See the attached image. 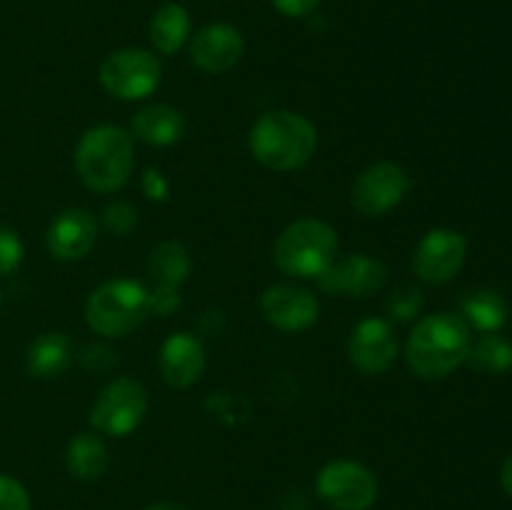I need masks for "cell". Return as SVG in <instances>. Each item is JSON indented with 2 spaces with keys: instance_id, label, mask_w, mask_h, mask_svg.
I'll return each instance as SVG.
<instances>
[{
  "instance_id": "30",
  "label": "cell",
  "mask_w": 512,
  "mask_h": 510,
  "mask_svg": "<svg viewBox=\"0 0 512 510\" xmlns=\"http://www.w3.org/2000/svg\"><path fill=\"white\" fill-rule=\"evenodd\" d=\"M145 193L150 195V198H165V193H168V185H165L163 175L158 173V170H148L145 173Z\"/></svg>"
},
{
  "instance_id": "31",
  "label": "cell",
  "mask_w": 512,
  "mask_h": 510,
  "mask_svg": "<svg viewBox=\"0 0 512 510\" xmlns=\"http://www.w3.org/2000/svg\"><path fill=\"white\" fill-rule=\"evenodd\" d=\"M500 485L505 488V493L512 495V453L505 458L503 468H500Z\"/></svg>"
},
{
  "instance_id": "22",
  "label": "cell",
  "mask_w": 512,
  "mask_h": 510,
  "mask_svg": "<svg viewBox=\"0 0 512 510\" xmlns=\"http://www.w3.org/2000/svg\"><path fill=\"white\" fill-rule=\"evenodd\" d=\"M460 318L480 333H498L508 320V300L498 290H478L463 298Z\"/></svg>"
},
{
  "instance_id": "28",
  "label": "cell",
  "mask_w": 512,
  "mask_h": 510,
  "mask_svg": "<svg viewBox=\"0 0 512 510\" xmlns=\"http://www.w3.org/2000/svg\"><path fill=\"white\" fill-rule=\"evenodd\" d=\"M180 308V298H178V290H170V288H155L150 293V313H158V315H170L173 310Z\"/></svg>"
},
{
  "instance_id": "20",
  "label": "cell",
  "mask_w": 512,
  "mask_h": 510,
  "mask_svg": "<svg viewBox=\"0 0 512 510\" xmlns=\"http://www.w3.org/2000/svg\"><path fill=\"white\" fill-rule=\"evenodd\" d=\"M190 38V13L178 3H165L150 20V43L163 55H175Z\"/></svg>"
},
{
  "instance_id": "8",
  "label": "cell",
  "mask_w": 512,
  "mask_h": 510,
  "mask_svg": "<svg viewBox=\"0 0 512 510\" xmlns=\"http://www.w3.org/2000/svg\"><path fill=\"white\" fill-rule=\"evenodd\" d=\"M100 85L118 100H143L160 85V60L150 50L123 48L100 65Z\"/></svg>"
},
{
  "instance_id": "16",
  "label": "cell",
  "mask_w": 512,
  "mask_h": 510,
  "mask_svg": "<svg viewBox=\"0 0 512 510\" xmlns=\"http://www.w3.org/2000/svg\"><path fill=\"white\" fill-rule=\"evenodd\" d=\"M160 375L170 388L185 390L198 383L205 373V348L193 333H173L160 348Z\"/></svg>"
},
{
  "instance_id": "9",
  "label": "cell",
  "mask_w": 512,
  "mask_h": 510,
  "mask_svg": "<svg viewBox=\"0 0 512 510\" xmlns=\"http://www.w3.org/2000/svg\"><path fill=\"white\" fill-rule=\"evenodd\" d=\"M408 190L410 175L405 173L403 165L383 160V163H375L370 168H365L355 178L350 200H353V208L360 215H365V218H378V215H385L393 208H398L405 195H408Z\"/></svg>"
},
{
  "instance_id": "24",
  "label": "cell",
  "mask_w": 512,
  "mask_h": 510,
  "mask_svg": "<svg viewBox=\"0 0 512 510\" xmlns=\"http://www.w3.org/2000/svg\"><path fill=\"white\" fill-rule=\"evenodd\" d=\"M385 308H388L390 318L393 320H400V323L413 320L415 315L423 310V293H420L418 288H413V285H403V288H398L390 295Z\"/></svg>"
},
{
  "instance_id": "27",
  "label": "cell",
  "mask_w": 512,
  "mask_h": 510,
  "mask_svg": "<svg viewBox=\"0 0 512 510\" xmlns=\"http://www.w3.org/2000/svg\"><path fill=\"white\" fill-rule=\"evenodd\" d=\"M135 223H138V215H135V210L128 203H110L105 208V225L115 235H128Z\"/></svg>"
},
{
  "instance_id": "29",
  "label": "cell",
  "mask_w": 512,
  "mask_h": 510,
  "mask_svg": "<svg viewBox=\"0 0 512 510\" xmlns=\"http://www.w3.org/2000/svg\"><path fill=\"white\" fill-rule=\"evenodd\" d=\"M275 10H280L288 18H305L318 8L320 0H270Z\"/></svg>"
},
{
  "instance_id": "23",
  "label": "cell",
  "mask_w": 512,
  "mask_h": 510,
  "mask_svg": "<svg viewBox=\"0 0 512 510\" xmlns=\"http://www.w3.org/2000/svg\"><path fill=\"white\" fill-rule=\"evenodd\" d=\"M465 363L480 375L508 373L512 368V343L498 333H485L480 340H473Z\"/></svg>"
},
{
  "instance_id": "14",
  "label": "cell",
  "mask_w": 512,
  "mask_h": 510,
  "mask_svg": "<svg viewBox=\"0 0 512 510\" xmlns=\"http://www.w3.org/2000/svg\"><path fill=\"white\" fill-rule=\"evenodd\" d=\"M245 53V38L235 25L210 23L190 40V60L203 73L220 75L238 65Z\"/></svg>"
},
{
  "instance_id": "19",
  "label": "cell",
  "mask_w": 512,
  "mask_h": 510,
  "mask_svg": "<svg viewBox=\"0 0 512 510\" xmlns=\"http://www.w3.org/2000/svg\"><path fill=\"white\" fill-rule=\"evenodd\" d=\"M65 465L75 480L93 483V480L103 478L108 470V448H105L103 438L95 433L75 435L65 453Z\"/></svg>"
},
{
  "instance_id": "15",
  "label": "cell",
  "mask_w": 512,
  "mask_h": 510,
  "mask_svg": "<svg viewBox=\"0 0 512 510\" xmlns=\"http://www.w3.org/2000/svg\"><path fill=\"white\" fill-rule=\"evenodd\" d=\"M98 240V223L95 215L85 208H68L50 223L45 243L53 258L80 260L95 248Z\"/></svg>"
},
{
  "instance_id": "33",
  "label": "cell",
  "mask_w": 512,
  "mask_h": 510,
  "mask_svg": "<svg viewBox=\"0 0 512 510\" xmlns=\"http://www.w3.org/2000/svg\"><path fill=\"white\" fill-rule=\"evenodd\" d=\"M0 305H3V293H0Z\"/></svg>"
},
{
  "instance_id": "6",
  "label": "cell",
  "mask_w": 512,
  "mask_h": 510,
  "mask_svg": "<svg viewBox=\"0 0 512 510\" xmlns=\"http://www.w3.org/2000/svg\"><path fill=\"white\" fill-rule=\"evenodd\" d=\"M320 500L333 510H370L378 500V478L358 460H330L315 478Z\"/></svg>"
},
{
  "instance_id": "17",
  "label": "cell",
  "mask_w": 512,
  "mask_h": 510,
  "mask_svg": "<svg viewBox=\"0 0 512 510\" xmlns=\"http://www.w3.org/2000/svg\"><path fill=\"white\" fill-rule=\"evenodd\" d=\"M185 133V118L180 110L173 105H145L130 120V135H135L143 143L155 145V148H165L183 138Z\"/></svg>"
},
{
  "instance_id": "21",
  "label": "cell",
  "mask_w": 512,
  "mask_h": 510,
  "mask_svg": "<svg viewBox=\"0 0 512 510\" xmlns=\"http://www.w3.org/2000/svg\"><path fill=\"white\" fill-rule=\"evenodd\" d=\"M150 278L158 283V288L178 290L190 275V255L180 240H163L153 248L148 260Z\"/></svg>"
},
{
  "instance_id": "4",
  "label": "cell",
  "mask_w": 512,
  "mask_h": 510,
  "mask_svg": "<svg viewBox=\"0 0 512 510\" xmlns=\"http://www.w3.org/2000/svg\"><path fill=\"white\" fill-rule=\"evenodd\" d=\"M338 255V233L328 223L300 218L275 238L273 263L293 278H318Z\"/></svg>"
},
{
  "instance_id": "32",
  "label": "cell",
  "mask_w": 512,
  "mask_h": 510,
  "mask_svg": "<svg viewBox=\"0 0 512 510\" xmlns=\"http://www.w3.org/2000/svg\"><path fill=\"white\" fill-rule=\"evenodd\" d=\"M145 510H190L188 505H180V503H153L148 505Z\"/></svg>"
},
{
  "instance_id": "7",
  "label": "cell",
  "mask_w": 512,
  "mask_h": 510,
  "mask_svg": "<svg viewBox=\"0 0 512 510\" xmlns=\"http://www.w3.org/2000/svg\"><path fill=\"white\" fill-rule=\"evenodd\" d=\"M148 415V390L133 378H118L105 385L90 408V425L98 433L125 438Z\"/></svg>"
},
{
  "instance_id": "26",
  "label": "cell",
  "mask_w": 512,
  "mask_h": 510,
  "mask_svg": "<svg viewBox=\"0 0 512 510\" xmlns=\"http://www.w3.org/2000/svg\"><path fill=\"white\" fill-rule=\"evenodd\" d=\"M0 510H30L28 490L3 473H0Z\"/></svg>"
},
{
  "instance_id": "12",
  "label": "cell",
  "mask_w": 512,
  "mask_h": 510,
  "mask_svg": "<svg viewBox=\"0 0 512 510\" xmlns=\"http://www.w3.org/2000/svg\"><path fill=\"white\" fill-rule=\"evenodd\" d=\"M260 313L273 328L283 333L308 330L318 320V298L308 288L295 283H275L260 295Z\"/></svg>"
},
{
  "instance_id": "25",
  "label": "cell",
  "mask_w": 512,
  "mask_h": 510,
  "mask_svg": "<svg viewBox=\"0 0 512 510\" xmlns=\"http://www.w3.org/2000/svg\"><path fill=\"white\" fill-rule=\"evenodd\" d=\"M20 260H23V243H20L18 233L0 225V275L13 273Z\"/></svg>"
},
{
  "instance_id": "11",
  "label": "cell",
  "mask_w": 512,
  "mask_h": 510,
  "mask_svg": "<svg viewBox=\"0 0 512 510\" xmlns=\"http://www.w3.org/2000/svg\"><path fill=\"white\" fill-rule=\"evenodd\" d=\"M318 285L323 293L340 295V298H370L380 293L388 283V268L383 260L370 258L365 253L335 258L323 275H318Z\"/></svg>"
},
{
  "instance_id": "13",
  "label": "cell",
  "mask_w": 512,
  "mask_h": 510,
  "mask_svg": "<svg viewBox=\"0 0 512 510\" xmlns=\"http://www.w3.org/2000/svg\"><path fill=\"white\" fill-rule=\"evenodd\" d=\"M398 355L393 325L383 318H365L353 328L348 340V360L363 375H383Z\"/></svg>"
},
{
  "instance_id": "18",
  "label": "cell",
  "mask_w": 512,
  "mask_h": 510,
  "mask_svg": "<svg viewBox=\"0 0 512 510\" xmlns=\"http://www.w3.org/2000/svg\"><path fill=\"white\" fill-rule=\"evenodd\" d=\"M73 360V343L65 333H43L30 343L25 368L38 380H55L68 370Z\"/></svg>"
},
{
  "instance_id": "10",
  "label": "cell",
  "mask_w": 512,
  "mask_h": 510,
  "mask_svg": "<svg viewBox=\"0 0 512 510\" xmlns=\"http://www.w3.org/2000/svg\"><path fill=\"white\" fill-rule=\"evenodd\" d=\"M468 240L450 228H435L420 238L413 253V270L423 283L445 285L463 270Z\"/></svg>"
},
{
  "instance_id": "2",
  "label": "cell",
  "mask_w": 512,
  "mask_h": 510,
  "mask_svg": "<svg viewBox=\"0 0 512 510\" xmlns=\"http://www.w3.org/2000/svg\"><path fill=\"white\" fill-rule=\"evenodd\" d=\"M250 153L275 173H293L318 150V130L308 118L290 110H273L255 120L250 130Z\"/></svg>"
},
{
  "instance_id": "5",
  "label": "cell",
  "mask_w": 512,
  "mask_h": 510,
  "mask_svg": "<svg viewBox=\"0 0 512 510\" xmlns=\"http://www.w3.org/2000/svg\"><path fill=\"white\" fill-rule=\"evenodd\" d=\"M150 315V293L128 278L108 280L90 293L85 320L103 338H125L138 330Z\"/></svg>"
},
{
  "instance_id": "1",
  "label": "cell",
  "mask_w": 512,
  "mask_h": 510,
  "mask_svg": "<svg viewBox=\"0 0 512 510\" xmlns=\"http://www.w3.org/2000/svg\"><path fill=\"white\" fill-rule=\"evenodd\" d=\"M470 345L473 333L460 315L433 313L415 323L405 345V360L418 378L443 380L465 363Z\"/></svg>"
},
{
  "instance_id": "3",
  "label": "cell",
  "mask_w": 512,
  "mask_h": 510,
  "mask_svg": "<svg viewBox=\"0 0 512 510\" xmlns=\"http://www.w3.org/2000/svg\"><path fill=\"white\" fill-rule=\"evenodd\" d=\"M75 173L93 193H115L133 173V135L118 125H95L75 145Z\"/></svg>"
}]
</instances>
